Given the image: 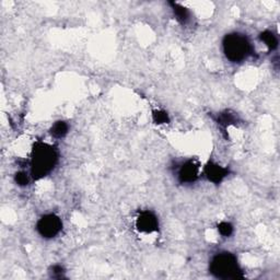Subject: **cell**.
I'll use <instances>...</instances> for the list:
<instances>
[{
  "label": "cell",
  "instance_id": "6da1fadb",
  "mask_svg": "<svg viewBox=\"0 0 280 280\" xmlns=\"http://www.w3.org/2000/svg\"><path fill=\"white\" fill-rule=\"evenodd\" d=\"M59 161V152L53 145L36 142L31 150L30 173L33 180H42L49 175Z\"/></svg>",
  "mask_w": 280,
  "mask_h": 280
},
{
  "label": "cell",
  "instance_id": "7a4b0ae2",
  "mask_svg": "<svg viewBox=\"0 0 280 280\" xmlns=\"http://www.w3.org/2000/svg\"><path fill=\"white\" fill-rule=\"evenodd\" d=\"M209 272L222 280L241 279L244 277V272L239 263L238 257L230 252H219L212 257L209 262Z\"/></svg>",
  "mask_w": 280,
  "mask_h": 280
},
{
  "label": "cell",
  "instance_id": "3957f363",
  "mask_svg": "<svg viewBox=\"0 0 280 280\" xmlns=\"http://www.w3.org/2000/svg\"><path fill=\"white\" fill-rule=\"evenodd\" d=\"M222 52L230 62L240 63L253 54V45L245 34L231 32L222 39Z\"/></svg>",
  "mask_w": 280,
  "mask_h": 280
},
{
  "label": "cell",
  "instance_id": "277c9868",
  "mask_svg": "<svg viewBox=\"0 0 280 280\" xmlns=\"http://www.w3.org/2000/svg\"><path fill=\"white\" fill-rule=\"evenodd\" d=\"M174 175L176 181L182 185H190L198 181L201 175L200 164L195 159H186L177 162L174 165Z\"/></svg>",
  "mask_w": 280,
  "mask_h": 280
},
{
  "label": "cell",
  "instance_id": "5b68a950",
  "mask_svg": "<svg viewBox=\"0 0 280 280\" xmlns=\"http://www.w3.org/2000/svg\"><path fill=\"white\" fill-rule=\"evenodd\" d=\"M35 229L41 238L52 240L60 234L62 230V220L56 214H45L37 220Z\"/></svg>",
  "mask_w": 280,
  "mask_h": 280
},
{
  "label": "cell",
  "instance_id": "8992f818",
  "mask_svg": "<svg viewBox=\"0 0 280 280\" xmlns=\"http://www.w3.org/2000/svg\"><path fill=\"white\" fill-rule=\"evenodd\" d=\"M136 229L138 232L145 234H151L159 231V218L158 216L151 210H143L136 218Z\"/></svg>",
  "mask_w": 280,
  "mask_h": 280
},
{
  "label": "cell",
  "instance_id": "52a82bcc",
  "mask_svg": "<svg viewBox=\"0 0 280 280\" xmlns=\"http://www.w3.org/2000/svg\"><path fill=\"white\" fill-rule=\"evenodd\" d=\"M201 174L206 177L208 182L215 184V185H219L230 174V170H229V168L219 164L218 162L209 160L205 167H203Z\"/></svg>",
  "mask_w": 280,
  "mask_h": 280
},
{
  "label": "cell",
  "instance_id": "ba28073f",
  "mask_svg": "<svg viewBox=\"0 0 280 280\" xmlns=\"http://www.w3.org/2000/svg\"><path fill=\"white\" fill-rule=\"evenodd\" d=\"M216 122L218 123V125L221 127L222 129H227L228 127L238 125L239 117L234 112L226 110L224 112L218 113L217 118H216Z\"/></svg>",
  "mask_w": 280,
  "mask_h": 280
},
{
  "label": "cell",
  "instance_id": "9c48e42d",
  "mask_svg": "<svg viewBox=\"0 0 280 280\" xmlns=\"http://www.w3.org/2000/svg\"><path fill=\"white\" fill-rule=\"evenodd\" d=\"M171 9L173 11V15L176 19V21L182 25H186L190 20V12L189 10L184 7V6L177 3H170Z\"/></svg>",
  "mask_w": 280,
  "mask_h": 280
},
{
  "label": "cell",
  "instance_id": "30bf717a",
  "mask_svg": "<svg viewBox=\"0 0 280 280\" xmlns=\"http://www.w3.org/2000/svg\"><path fill=\"white\" fill-rule=\"evenodd\" d=\"M259 41L262 42L264 45L268 48L269 52H272V50L277 49L278 45H279V40H278V36L273 33L272 31L270 30H265L263 31L262 33L259 34L258 36Z\"/></svg>",
  "mask_w": 280,
  "mask_h": 280
},
{
  "label": "cell",
  "instance_id": "8fae6325",
  "mask_svg": "<svg viewBox=\"0 0 280 280\" xmlns=\"http://www.w3.org/2000/svg\"><path fill=\"white\" fill-rule=\"evenodd\" d=\"M69 132V125L65 120H57L49 129L50 136L55 139L65 138Z\"/></svg>",
  "mask_w": 280,
  "mask_h": 280
},
{
  "label": "cell",
  "instance_id": "7c38bea8",
  "mask_svg": "<svg viewBox=\"0 0 280 280\" xmlns=\"http://www.w3.org/2000/svg\"><path fill=\"white\" fill-rule=\"evenodd\" d=\"M14 180L19 187H27L30 185L31 180H33V179H32L31 173H29V172L24 171V170H21V171L16 172Z\"/></svg>",
  "mask_w": 280,
  "mask_h": 280
},
{
  "label": "cell",
  "instance_id": "4fadbf2b",
  "mask_svg": "<svg viewBox=\"0 0 280 280\" xmlns=\"http://www.w3.org/2000/svg\"><path fill=\"white\" fill-rule=\"evenodd\" d=\"M170 115L164 110H154L152 111V122L156 125H165L170 123Z\"/></svg>",
  "mask_w": 280,
  "mask_h": 280
},
{
  "label": "cell",
  "instance_id": "5bb4252c",
  "mask_svg": "<svg viewBox=\"0 0 280 280\" xmlns=\"http://www.w3.org/2000/svg\"><path fill=\"white\" fill-rule=\"evenodd\" d=\"M217 229L222 238H230L234 232V227L231 222L229 221H221L217 226Z\"/></svg>",
  "mask_w": 280,
  "mask_h": 280
},
{
  "label": "cell",
  "instance_id": "9a60e30c",
  "mask_svg": "<svg viewBox=\"0 0 280 280\" xmlns=\"http://www.w3.org/2000/svg\"><path fill=\"white\" fill-rule=\"evenodd\" d=\"M48 273H49V277L50 278L62 279V278H65L66 270H65V268H63L61 265L55 264V265H53L52 267H50L49 270H48Z\"/></svg>",
  "mask_w": 280,
  "mask_h": 280
}]
</instances>
